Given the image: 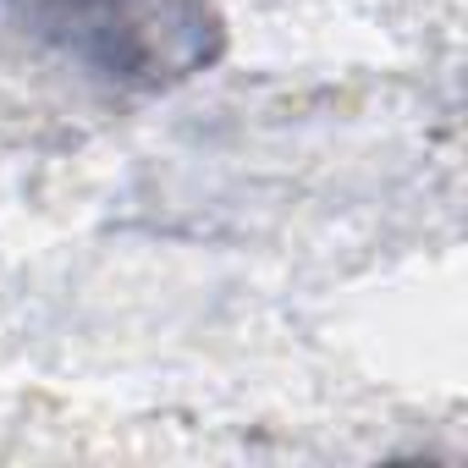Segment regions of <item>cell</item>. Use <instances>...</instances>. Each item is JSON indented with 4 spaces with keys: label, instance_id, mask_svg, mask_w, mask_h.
Here are the masks:
<instances>
[{
    "label": "cell",
    "instance_id": "obj_1",
    "mask_svg": "<svg viewBox=\"0 0 468 468\" xmlns=\"http://www.w3.org/2000/svg\"><path fill=\"white\" fill-rule=\"evenodd\" d=\"M17 12L105 78L138 83L187 78L215 39L204 0H17Z\"/></svg>",
    "mask_w": 468,
    "mask_h": 468
}]
</instances>
